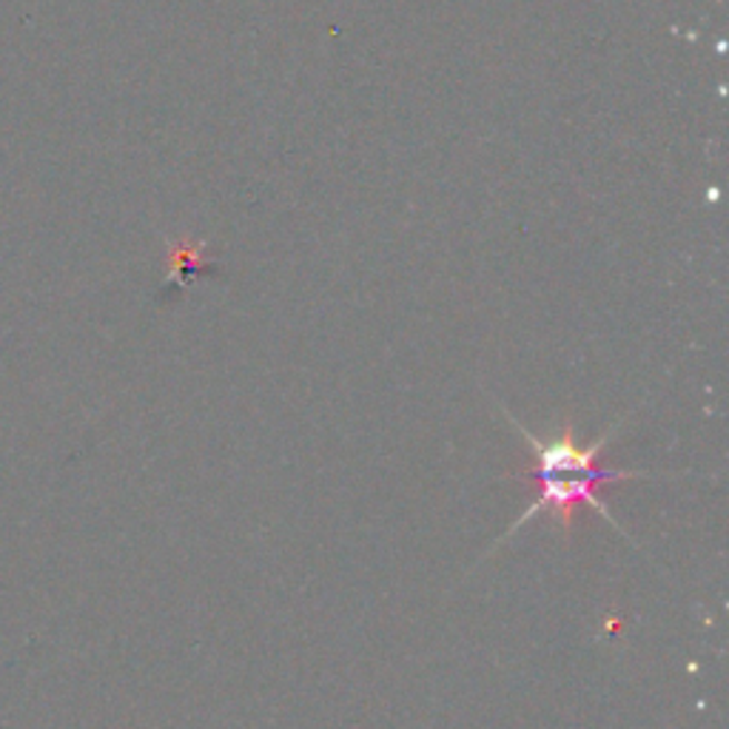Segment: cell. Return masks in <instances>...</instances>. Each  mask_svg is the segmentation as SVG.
I'll return each instance as SVG.
<instances>
[{
	"label": "cell",
	"instance_id": "cell-1",
	"mask_svg": "<svg viewBox=\"0 0 729 729\" xmlns=\"http://www.w3.org/2000/svg\"><path fill=\"white\" fill-rule=\"evenodd\" d=\"M510 422H513V427L522 433L524 442H528L530 451H533V459H536L533 471L524 473V476H519V479H528V482H536V502L530 504L522 516L510 524L508 536L504 539L513 536V533H516L522 524L533 522V519L542 516V513H550V516L555 519V524H559L564 533H570L575 524V510H579L581 504H584V508H593L595 513H601L607 522L619 530L621 536H627V530L615 522L613 513H610L607 504L601 502L599 487L601 484L630 482V479L667 476V473L621 471V467L604 465L601 456H604L607 445H610V440H613L615 427H610V431H607L601 440L590 442V445H579V442H575L573 427H564V431L559 433L555 440L542 442V440H536V436H533L530 431H524V425L519 420L510 416ZM504 539H499L496 548L504 542Z\"/></svg>",
	"mask_w": 729,
	"mask_h": 729
}]
</instances>
